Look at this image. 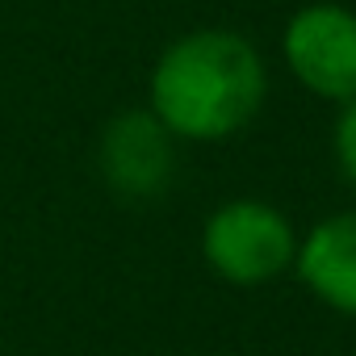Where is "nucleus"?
I'll use <instances>...</instances> for the list:
<instances>
[{
  "mask_svg": "<svg viewBox=\"0 0 356 356\" xmlns=\"http://www.w3.org/2000/svg\"><path fill=\"white\" fill-rule=\"evenodd\" d=\"M264 63L231 30L176 38L151 72V113L172 138L214 143L243 130L264 105Z\"/></svg>",
  "mask_w": 356,
  "mask_h": 356,
  "instance_id": "obj_1",
  "label": "nucleus"
},
{
  "mask_svg": "<svg viewBox=\"0 0 356 356\" xmlns=\"http://www.w3.org/2000/svg\"><path fill=\"white\" fill-rule=\"evenodd\" d=\"M202 256L231 285H264L293 264L298 239L281 210H273L268 202L239 197L206 218Z\"/></svg>",
  "mask_w": 356,
  "mask_h": 356,
  "instance_id": "obj_2",
  "label": "nucleus"
},
{
  "mask_svg": "<svg viewBox=\"0 0 356 356\" xmlns=\"http://www.w3.org/2000/svg\"><path fill=\"white\" fill-rule=\"evenodd\" d=\"M285 63L323 101H356V13L343 5L298 9L285 26Z\"/></svg>",
  "mask_w": 356,
  "mask_h": 356,
  "instance_id": "obj_3",
  "label": "nucleus"
},
{
  "mask_svg": "<svg viewBox=\"0 0 356 356\" xmlns=\"http://www.w3.org/2000/svg\"><path fill=\"white\" fill-rule=\"evenodd\" d=\"M101 172L126 197H151L172 176V134L151 109L118 113L101 134Z\"/></svg>",
  "mask_w": 356,
  "mask_h": 356,
  "instance_id": "obj_4",
  "label": "nucleus"
},
{
  "mask_svg": "<svg viewBox=\"0 0 356 356\" xmlns=\"http://www.w3.org/2000/svg\"><path fill=\"white\" fill-rule=\"evenodd\" d=\"M298 277L318 302L356 318V210L323 218L298 248Z\"/></svg>",
  "mask_w": 356,
  "mask_h": 356,
  "instance_id": "obj_5",
  "label": "nucleus"
},
{
  "mask_svg": "<svg viewBox=\"0 0 356 356\" xmlns=\"http://www.w3.org/2000/svg\"><path fill=\"white\" fill-rule=\"evenodd\" d=\"M335 159H339L343 176L356 185V101H348L335 122Z\"/></svg>",
  "mask_w": 356,
  "mask_h": 356,
  "instance_id": "obj_6",
  "label": "nucleus"
},
{
  "mask_svg": "<svg viewBox=\"0 0 356 356\" xmlns=\"http://www.w3.org/2000/svg\"><path fill=\"white\" fill-rule=\"evenodd\" d=\"M352 356H356V352H352Z\"/></svg>",
  "mask_w": 356,
  "mask_h": 356,
  "instance_id": "obj_7",
  "label": "nucleus"
}]
</instances>
